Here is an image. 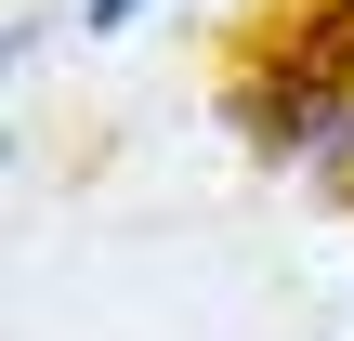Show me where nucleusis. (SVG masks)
I'll return each instance as SVG.
<instances>
[{"mask_svg":"<svg viewBox=\"0 0 354 341\" xmlns=\"http://www.w3.org/2000/svg\"><path fill=\"white\" fill-rule=\"evenodd\" d=\"M315 184H342V197H354V105L328 118V145H315Z\"/></svg>","mask_w":354,"mask_h":341,"instance_id":"f257e3e1","label":"nucleus"},{"mask_svg":"<svg viewBox=\"0 0 354 341\" xmlns=\"http://www.w3.org/2000/svg\"><path fill=\"white\" fill-rule=\"evenodd\" d=\"M131 13H145V0H79V26H131Z\"/></svg>","mask_w":354,"mask_h":341,"instance_id":"f03ea898","label":"nucleus"}]
</instances>
